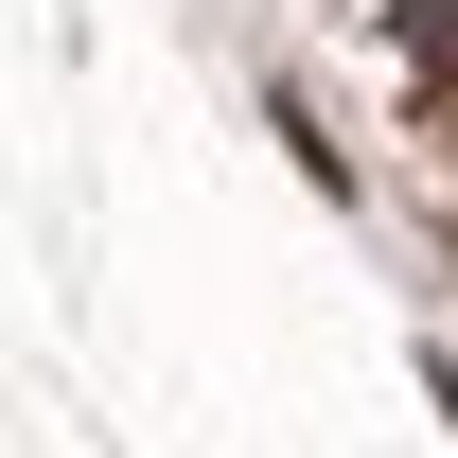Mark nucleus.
Listing matches in <instances>:
<instances>
[{
	"mask_svg": "<svg viewBox=\"0 0 458 458\" xmlns=\"http://www.w3.org/2000/svg\"><path fill=\"white\" fill-rule=\"evenodd\" d=\"M388 36H405V106L458 123V0H388Z\"/></svg>",
	"mask_w": 458,
	"mask_h": 458,
	"instance_id": "nucleus-1",
	"label": "nucleus"
}]
</instances>
